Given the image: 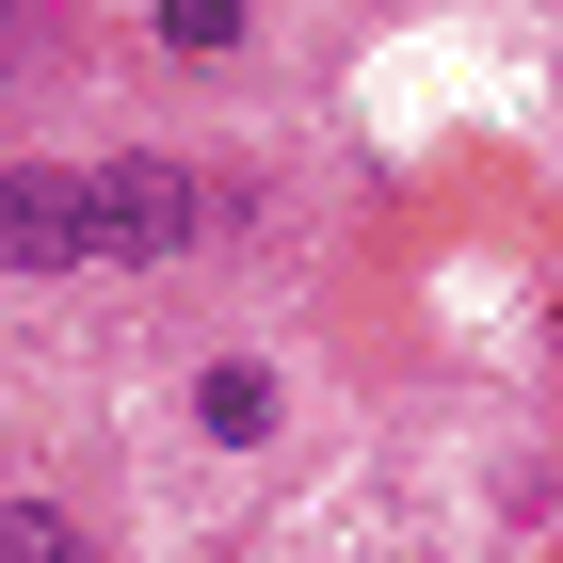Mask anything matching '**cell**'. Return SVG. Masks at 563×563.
I'll return each instance as SVG.
<instances>
[{"instance_id":"cell-6","label":"cell","mask_w":563,"mask_h":563,"mask_svg":"<svg viewBox=\"0 0 563 563\" xmlns=\"http://www.w3.org/2000/svg\"><path fill=\"white\" fill-rule=\"evenodd\" d=\"M177 48H242V0H177Z\"/></svg>"},{"instance_id":"cell-3","label":"cell","mask_w":563,"mask_h":563,"mask_svg":"<svg viewBox=\"0 0 563 563\" xmlns=\"http://www.w3.org/2000/svg\"><path fill=\"white\" fill-rule=\"evenodd\" d=\"M194 419H210V451H274V434H290L274 354H210V371H194Z\"/></svg>"},{"instance_id":"cell-2","label":"cell","mask_w":563,"mask_h":563,"mask_svg":"<svg viewBox=\"0 0 563 563\" xmlns=\"http://www.w3.org/2000/svg\"><path fill=\"white\" fill-rule=\"evenodd\" d=\"M97 225H81V162H0V274H81Z\"/></svg>"},{"instance_id":"cell-5","label":"cell","mask_w":563,"mask_h":563,"mask_svg":"<svg viewBox=\"0 0 563 563\" xmlns=\"http://www.w3.org/2000/svg\"><path fill=\"white\" fill-rule=\"evenodd\" d=\"M0 65H65V16L48 0H0Z\"/></svg>"},{"instance_id":"cell-1","label":"cell","mask_w":563,"mask_h":563,"mask_svg":"<svg viewBox=\"0 0 563 563\" xmlns=\"http://www.w3.org/2000/svg\"><path fill=\"white\" fill-rule=\"evenodd\" d=\"M81 225H97V258L177 274L194 242H210V177H194V162H162V145H130V162H81Z\"/></svg>"},{"instance_id":"cell-4","label":"cell","mask_w":563,"mask_h":563,"mask_svg":"<svg viewBox=\"0 0 563 563\" xmlns=\"http://www.w3.org/2000/svg\"><path fill=\"white\" fill-rule=\"evenodd\" d=\"M0 563H97V531H81V516H65V499L33 483V499H0Z\"/></svg>"}]
</instances>
